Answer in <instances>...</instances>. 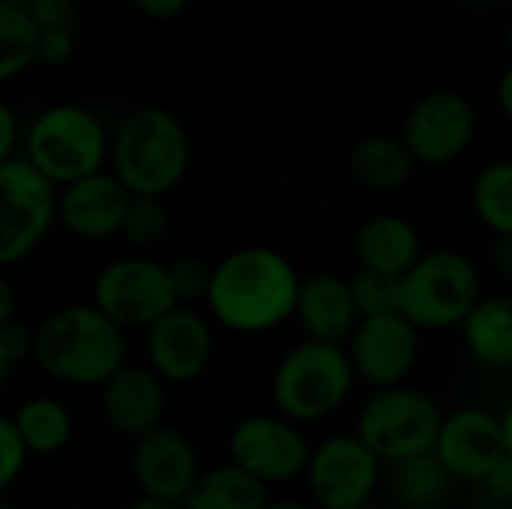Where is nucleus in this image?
<instances>
[{
  "label": "nucleus",
  "mask_w": 512,
  "mask_h": 509,
  "mask_svg": "<svg viewBox=\"0 0 512 509\" xmlns=\"http://www.w3.org/2000/svg\"><path fill=\"white\" fill-rule=\"evenodd\" d=\"M300 276L279 249L243 246L213 267L207 309L234 333H267L294 318Z\"/></svg>",
  "instance_id": "f257e3e1"
},
{
  "label": "nucleus",
  "mask_w": 512,
  "mask_h": 509,
  "mask_svg": "<svg viewBox=\"0 0 512 509\" xmlns=\"http://www.w3.org/2000/svg\"><path fill=\"white\" fill-rule=\"evenodd\" d=\"M33 363L69 387H105L126 366V333L93 303L54 309L36 327Z\"/></svg>",
  "instance_id": "f03ea898"
},
{
  "label": "nucleus",
  "mask_w": 512,
  "mask_h": 509,
  "mask_svg": "<svg viewBox=\"0 0 512 509\" xmlns=\"http://www.w3.org/2000/svg\"><path fill=\"white\" fill-rule=\"evenodd\" d=\"M192 162V141L180 117L162 105H141L111 138V171L132 195L165 198Z\"/></svg>",
  "instance_id": "7ed1b4c3"
},
{
  "label": "nucleus",
  "mask_w": 512,
  "mask_h": 509,
  "mask_svg": "<svg viewBox=\"0 0 512 509\" xmlns=\"http://www.w3.org/2000/svg\"><path fill=\"white\" fill-rule=\"evenodd\" d=\"M357 372L348 348L306 339L282 354L273 369L270 399L276 414L291 423H321L333 417L351 396Z\"/></svg>",
  "instance_id": "20e7f679"
},
{
  "label": "nucleus",
  "mask_w": 512,
  "mask_h": 509,
  "mask_svg": "<svg viewBox=\"0 0 512 509\" xmlns=\"http://www.w3.org/2000/svg\"><path fill=\"white\" fill-rule=\"evenodd\" d=\"M24 156L57 186L78 183L105 171L111 159V138L102 120L75 102L42 108L24 135Z\"/></svg>",
  "instance_id": "39448f33"
},
{
  "label": "nucleus",
  "mask_w": 512,
  "mask_h": 509,
  "mask_svg": "<svg viewBox=\"0 0 512 509\" xmlns=\"http://www.w3.org/2000/svg\"><path fill=\"white\" fill-rule=\"evenodd\" d=\"M480 291V270L465 252L432 249L402 276V315L417 330L462 327L483 300Z\"/></svg>",
  "instance_id": "423d86ee"
},
{
  "label": "nucleus",
  "mask_w": 512,
  "mask_h": 509,
  "mask_svg": "<svg viewBox=\"0 0 512 509\" xmlns=\"http://www.w3.org/2000/svg\"><path fill=\"white\" fill-rule=\"evenodd\" d=\"M441 405L417 387L375 390L357 417V435L384 462H402L420 453H432L444 426Z\"/></svg>",
  "instance_id": "0eeeda50"
},
{
  "label": "nucleus",
  "mask_w": 512,
  "mask_h": 509,
  "mask_svg": "<svg viewBox=\"0 0 512 509\" xmlns=\"http://www.w3.org/2000/svg\"><path fill=\"white\" fill-rule=\"evenodd\" d=\"M60 222V192L24 153L0 162V264L12 267L39 249Z\"/></svg>",
  "instance_id": "6e6552de"
},
{
  "label": "nucleus",
  "mask_w": 512,
  "mask_h": 509,
  "mask_svg": "<svg viewBox=\"0 0 512 509\" xmlns=\"http://www.w3.org/2000/svg\"><path fill=\"white\" fill-rule=\"evenodd\" d=\"M93 306L102 309L123 330H150L162 315L177 306L168 264L147 255L108 261L93 282Z\"/></svg>",
  "instance_id": "1a4fd4ad"
},
{
  "label": "nucleus",
  "mask_w": 512,
  "mask_h": 509,
  "mask_svg": "<svg viewBox=\"0 0 512 509\" xmlns=\"http://www.w3.org/2000/svg\"><path fill=\"white\" fill-rule=\"evenodd\" d=\"M384 462L357 435L324 438L309 459L306 486L318 509H360L372 504Z\"/></svg>",
  "instance_id": "9d476101"
},
{
  "label": "nucleus",
  "mask_w": 512,
  "mask_h": 509,
  "mask_svg": "<svg viewBox=\"0 0 512 509\" xmlns=\"http://www.w3.org/2000/svg\"><path fill=\"white\" fill-rule=\"evenodd\" d=\"M312 450L303 429L282 414H249L228 435V462L264 486L306 477Z\"/></svg>",
  "instance_id": "9b49d317"
},
{
  "label": "nucleus",
  "mask_w": 512,
  "mask_h": 509,
  "mask_svg": "<svg viewBox=\"0 0 512 509\" xmlns=\"http://www.w3.org/2000/svg\"><path fill=\"white\" fill-rule=\"evenodd\" d=\"M477 138V108L456 90H432L420 96L402 123V141L417 165H450L468 153Z\"/></svg>",
  "instance_id": "f8f14e48"
},
{
  "label": "nucleus",
  "mask_w": 512,
  "mask_h": 509,
  "mask_svg": "<svg viewBox=\"0 0 512 509\" xmlns=\"http://www.w3.org/2000/svg\"><path fill=\"white\" fill-rule=\"evenodd\" d=\"M357 378L375 390L402 387L420 360V330L399 312L363 318L348 342Z\"/></svg>",
  "instance_id": "ddd939ff"
},
{
  "label": "nucleus",
  "mask_w": 512,
  "mask_h": 509,
  "mask_svg": "<svg viewBox=\"0 0 512 509\" xmlns=\"http://www.w3.org/2000/svg\"><path fill=\"white\" fill-rule=\"evenodd\" d=\"M201 462L195 444L171 426H159L132 447V480L141 498L186 504L201 480Z\"/></svg>",
  "instance_id": "4468645a"
},
{
  "label": "nucleus",
  "mask_w": 512,
  "mask_h": 509,
  "mask_svg": "<svg viewBox=\"0 0 512 509\" xmlns=\"http://www.w3.org/2000/svg\"><path fill=\"white\" fill-rule=\"evenodd\" d=\"M150 369L165 384L198 381L213 360V327L192 306H174L147 330Z\"/></svg>",
  "instance_id": "2eb2a0df"
},
{
  "label": "nucleus",
  "mask_w": 512,
  "mask_h": 509,
  "mask_svg": "<svg viewBox=\"0 0 512 509\" xmlns=\"http://www.w3.org/2000/svg\"><path fill=\"white\" fill-rule=\"evenodd\" d=\"M435 456L456 483H483L486 474L507 456L501 417L483 408H459L444 417Z\"/></svg>",
  "instance_id": "dca6fc26"
},
{
  "label": "nucleus",
  "mask_w": 512,
  "mask_h": 509,
  "mask_svg": "<svg viewBox=\"0 0 512 509\" xmlns=\"http://www.w3.org/2000/svg\"><path fill=\"white\" fill-rule=\"evenodd\" d=\"M132 192L114 171L90 174L60 189V225L78 240H105L123 231Z\"/></svg>",
  "instance_id": "f3484780"
},
{
  "label": "nucleus",
  "mask_w": 512,
  "mask_h": 509,
  "mask_svg": "<svg viewBox=\"0 0 512 509\" xmlns=\"http://www.w3.org/2000/svg\"><path fill=\"white\" fill-rule=\"evenodd\" d=\"M165 381L147 366H123L102 387V417L105 423L132 441L156 432L165 417Z\"/></svg>",
  "instance_id": "a211bd4d"
},
{
  "label": "nucleus",
  "mask_w": 512,
  "mask_h": 509,
  "mask_svg": "<svg viewBox=\"0 0 512 509\" xmlns=\"http://www.w3.org/2000/svg\"><path fill=\"white\" fill-rule=\"evenodd\" d=\"M294 318L303 327L306 339L327 342V345L351 342L354 330L360 327V312L354 303L351 279H342L336 273L306 276L300 282Z\"/></svg>",
  "instance_id": "6ab92c4d"
},
{
  "label": "nucleus",
  "mask_w": 512,
  "mask_h": 509,
  "mask_svg": "<svg viewBox=\"0 0 512 509\" xmlns=\"http://www.w3.org/2000/svg\"><path fill=\"white\" fill-rule=\"evenodd\" d=\"M354 255L360 267L387 276H405L426 252L417 225L399 213H372L357 225Z\"/></svg>",
  "instance_id": "aec40b11"
},
{
  "label": "nucleus",
  "mask_w": 512,
  "mask_h": 509,
  "mask_svg": "<svg viewBox=\"0 0 512 509\" xmlns=\"http://www.w3.org/2000/svg\"><path fill=\"white\" fill-rule=\"evenodd\" d=\"M417 168L414 153L402 141V135L372 132L363 135L348 153V174L360 189L369 192H399L411 183Z\"/></svg>",
  "instance_id": "412c9836"
},
{
  "label": "nucleus",
  "mask_w": 512,
  "mask_h": 509,
  "mask_svg": "<svg viewBox=\"0 0 512 509\" xmlns=\"http://www.w3.org/2000/svg\"><path fill=\"white\" fill-rule=\"evenodd\" d=\"M468 354L486 369H512V297H483L462 324Z\"/></svg>",
  "instance_id": "4be33fe9"
},
{
  "label": "nucleus",
  "mask_w": 512,
  "mask_h": 509,
  "mask_svg": "<svg viewBox=\"0 0 512 509\" xmlns=\"http://www.w3.org/2000/svg\"><path fill=\"white\" fill-rule=\"evenodd\" d=\"M456 477L432 453H420L390 465V492L405 509H441L453 495Z\"/></svg>",
  "instance_id": "5701e85b"
},
{
  "label": "nucleus",
  "mask_w": 512,
  "mask_h": 509,
  "mask_svg": "<svg viewBox=\"0 0 512 509\" xmlns=\"http://www.w3.org/2000/svg\"><path fill=\"white\" fill-rule=\"evenodd\" d=\"M9 420L15 423L18 435L24 438V444L33 456H54V453L66 450V444L72 441V432H75L72 411L54 396H33V399L21 402L9 414Z\"/></svg>",
  "instance_id": "b1692460"
},
{
  "label": "nucleus",
  "mask_w": 512,
  "mask_h": 509,
  "mask_svg": "<svg viewBox=\"0 0 512 509\" xmlns=\"http://www.w3.org/2000/svg\"><path fill=\"white\" fill-rule=\"evenodd\" d=\"M270 504L267 486L246 474L237 465H219L204 471L192 495L186 498V509H264Z\"/></svg>",
  "instance_id": "393cba45"
},
{
  "label": "nucleus",
  "mask_w": 512,
  "mask_h": 509,
  "mask_svg": "<svg viewBox=\"0 0 512 509\" xmlns=\"http://www.w3.org/2000/svg\"><path fill=\"white\" fill-rule=\"evenodd\" d=\"M42 27L24 3L0 0V78L12 81L39 60Z\"/></svg>",
  "instance_id": "a878e982"
},
{
  "label": "nucleus",
  "mask_w": 512,
  "mask_h": 509,
  "mask_svg": "<svg viewBox=\"0 0 512 509\" xmlns=\"http://www.w3.org/2000/svg\"><path fill=\"white\" fill-rule=\"evenodd\" d=\"M471 207L498 240L512 237V159H495L480 168L471 183Z\"/></svg>",
  "instance_id": "bb28decb"
},
{
  "label": "nucleus",
  "mask_w": 512,
  "mask_h": 509,
  "mask_svg": "<svg viewBox=\"0 0 512 509\" xmlns=\"http://www.w3.org/2000/svg\"><path fill=\"white\" fill-rule=\"evenodd\" d=\"M351 291H354L360 321L402 312V279L399 276H387V273L360 267L351 276Z\"/></svg>",
  "instance_id": "cd10ccee"
},
{
  "label": "nucleus",
  "mask_w": 512,
  "mask_h": 509,
  "mask_svg": "<svg viewBox=\"0 0 512 509\" xmlns=\"http://www.w3.org/2000/svg\"><path fill=\"white\" fill-rule=\"evenodd\" d=\"M171 228V213L165 207L162 198H150V195H132V204L126 210V222L120 237L132 246V249H153L165 240Z\"/></svg>",
  "instance_id": "c85d7f7f"
},
{
  "label": "nucleus",
  "mask_w": 512,
  "mask_h": 509,
  "mask_svg": "<svg viewBox=\"0 0 512 509\" xmlns=\"http://www.w3.org/2000/svg\"><path fill=\"white\" fill-rule=\"evenodd\" d=\"M168 276H171L177 306L207 300L210 285H213V267L204 264L201 258H192V255H180V258L168 261Z\"/></svg>",
  "instance_id": "c756f323"
},
{
  "label": "nucleus",
  "mask_w": 512,
  "mask_h": 509,
  "mask_svg": "<svg viewBox=\"0 0 512 509\" xmlns=\"http://www.w3.org/2000/svg\"><path fill=\"white\" fill-rule=\"evenodd\" d=\"M33 345H36V330L24 327L21 321L0 324V381H6L18 363L33 357Z\"/></svg>",
  "instance_id": "7c9ffc66"
},
{
  "label": "nucleus",
  "mask_w": 512,
  "mask_h": 509,
  "mask_svg": "<svg viewBox=\"0 0 512 509\" xmlns=\"http://www.w3.org/2000/svg\"><path fill=\"white\" fill-rule=\"evenodd\" d=\"M33 453L27 450L24 438L18 435L15 423L9 417L0 420V486H12L18 480V474L27 468V459Z\"/></svg>",
  "instance_id": "2f4dec72"
},
{
  "label": "nucleus",
  "mask_w": 512,
  "mask_h": 509,
  "mask_svg": "<svg viewBox=\"0 0 512 509\" xmlns=\"http://www.w3.org/2000/svg\"><path fill=\"white\" fill-rule=\"evenodd\" d=\"M42 30H72L75 0H27L24 3Z\"/></svg>",
  "instance_id": "473e14b6"
},
{
  "label": "nucleus",
  "mask_w": 512,
  "mask_h": 509,
  "mask_svg": "<svg viewBox=\"0 0 512 509\" xmlns=\"http://www.w3.org/2000/svg\"><path fill=\"white\" fill-rule=\"evenodd\" d=\"M75 57V33L72 30H42L39 39V60L42 66L60 69Z\"/></svg>",
  "instance_id": "72a5a7b5"
},
{
  "label": "nucleus",
  "mask_w": 512,
  "mask_h": 509,
  "mask_svg": "<svg viewBox=\"0 0 512 509\" xmlns=\"http://www.w3.org/2000/svg\"><path fill=\"white\" fill-rule=\"evenodd\" d=\"M483 486V492L495 501V504H501V507H510L512 504V456H504L489 474H486V480L480 483Z\"/></svg>",
  "instance_id": "f704fd0d"
},
{
  "label": "nucleus",
  "mask_w": 512,
  "mask_h": 509,
  "mask_svg": "<svg viewBox=\"0 0 512 509\" xmlns=\"http://www.w3.org/2000/svg\"><path fill=\"white\" fill-rule=\"evenodd\" d=\"M129 3L153 21H171V18L183 15L192 0H129Z\"/></svg>",
  "instance_id": "c9c22d12"
},
{
  "label": "nucleus",
  "mask_w": 512,
  "mask_h": 509,
  "mask_svg": "<svg viewBox=\"0 0 512 509\" xmlns=\"http://www.w3.org/2000/svg\"><path fill=\"white\" fill-rule=\"evenodd\" d=\"M15 144H18V120H15V111L3 102L0 105V162L15 156Z\"/></svg>",
  "instance_id": "e433bc0d"
},
{
  "label": "nucleus",
  "mask_w": 512,
  "mask_h": 509,
  "mask_svg": "<svg viewBox=\"0 0 512 509\" xmlns=\"http://www.w3.org/2000/svg\"><path fill=\"white\" fill-rule=\"evenodd\" d=\"M495 99H498V108L504 111V117L512 123V66L501 72L498 87H495Z\"/></svg>",
  "instance_id": "4c0bfd02"
},
{
  "label": "nucleus",
  "mask_w": 512,
  "mask_h": 509,
  "mask_svg": "<svg viewBox=\"0 0 512 509\" xmlns=\"http://www.w3.org/2000/svg\"><path fill=\"white\" fill-rule=\"evenodd\" d=\"M495 267L512 282V237H501L495 246Z\"/></svg>",
  "instance_id": "58836bf2"
},
{
  "label": "nucleus",
  "mask_w": 512,
  "mask_h": 509,
  "mask_svg": "<svg viewBox=\"0 0 512 509\" xmlns=\"http://www.w3.org/2000/svg\"><path fill=\"white\" fill-rule=\"evenodd\" d=\"M15 321V297H12V285L9 279H0V324Z\"/></svg>",
  "instance_id": "ea45409f"
},
{
  "label": "nucleus",
  "mask_w": 512,
  "mask_h": 509,
  "mask_svg": "<svg viewBox=\"0 0 512 509\" xmlns=\"http://www.w3.org/2000/svg\"><path fill=\"white\" fill-rule=\"evenodd\" d=\"M501 432H504V447H507V456H512V399L507 402L504 414H501Z\"/></svg>",
  "instance_id": "a19ab883"
},
{
  "label": "nucleus",
  "mask_w": 512,
  "mask_h": 509,
  "mask_svg": "<svg viewBox=\"0 0 512 509\" xmlns=\"http://www.w3.org/2000/svg\"><path fill=\"white\" fill-rule=\"evenodd\" d=\"M126 509H174V504H165V501H153V498H138L135 504H129Z\"/></svg>",
  "instance_id": "79ce46f5"
},
{
  "label": "nucleus",
  "mask_w": 512,
  "mask_h": 509,
  "mask_svg": "<svg viewBox=\"0 0 512 509\" xmlns=\"http://www.w3.org/2000/svg\"><path fill=\"white\" fill-rule=\"evenodd\" d=\"M264 509H318L315 504H303V501H270Z\"/></svg>",
  "instance_id": "37998d69"
},
{
  "label": "nucleus",
  "mask_w": 512,
  "mask_h": 509,
  "mask_svg": "<svg viewBox=\"0 0 512 509\" xmlns=\"http://www.w3.org/2000/svg\"><path fill=\"white\" fill-rule=\"evenodd\" d=\"M504 42H507V51H510L512 57V21L507 24V33H504Z\"/></svg>",
  "instance_id": "c03bdc74"
},
{
  "label": "nucleus",
  "mask_w": 512,
  "mask_h": 509,
  "mask_svg": "<svg viewBox=\"0 0 512 509\" xmlns=\"http://www.w3.org/2000/svg\"><path fill=\"white\" fill-rule=\"evenodd\" d=\"M360 509H384V507H375V504H366V507H360Z\"/></svg>",
  "instance_id": "a18cd8bd"
},
{
  "label": "nucleus",
  "mask_w": 512,
  "mask_h": 509,
  "mask_svg": "<svg viewBox=\"0 0 512 509\" xmlns=\"http://www.w3.org/2000/svg\"><path fill=\"white\" fill-rule=\"evenodd\" d=\"M468 3H492V0H468Z\"/></svg>",
  "instance_id": "49530a36"
},
{
  "label": "nucleus",
  "mask_w": 512,
  "mask_h": 509,
  "mask_svg": "<svg viewBox=\"0 0 512 509\" xmlns=\"http://www.w3.org/2000/svg\"><path fill=\"white\" fill-rule=\"evenodd\" d=\"M3 3H27V0H3Z\"/></svg>",
  "instance_id": "de8ad7c7"
},
{
  "label": "nucleus",
  "mask_w": 512,
  "mask_h": 509,
  "mask_svg": "<svg viewBox=\"0 0 512 509\" xmlns=\"http://www.w3.org/2000/svg\"><path fill=\"white\" fill-rule=\"evenodd\" d=\"M0 509H15V507H12V504H3V507H0Z\"/></svg>",
  "instance_id": "09e8293b"
}]
</instances>
